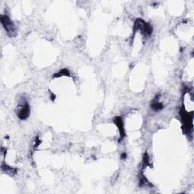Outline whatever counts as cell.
<instances>
[{
	"instance_id": "6da1fadb",
	"label": "cell",
	"mask_w": 194,
	"mask_h": 194,
	"mask_svg": "<svg viewBox=\"0 0 194 194\" xmlns=\"http://www.w3.org/2000/svg\"><path fill=\"white\" fill-rule=\"evenodd\" d=\"M0 20H1L2 26H3L4 29L6 31L7 34L10 37H15L17 34V29H16V27L14 23L12 22L9 16L2 15L0 16Z\"/></svg>"
},
{
	"instance_id": "7a4b0ae2",
	"label": "cell",
	"mask_w": 194,
	"mask_h": 194,
	"mask_svg": "<svg viewBox=\"0 0 194 194\" xmlns=\"http://www.w3.org/2000/svg\"><path fill=\"white\" fill-rule=\"evenodd\" d=\"M30 112H31V108L28 102L26 100H22L17 106V117L21 120H26L29 117Z\"/></svg>"
},
{
	"instance_id": "3957f363",
	"label": "cell",
	"mask_w": 194,
	"mask_h": 194,
	"mask_svg": "<svg viewBox=\"0 0 194 194\" xmlns=\"http://www.w3.org/2000/svg\"><path fill=\"white\" fill-rule=\"evenodd\" d=\"M114 122L115 124L117 125L118 128L119 130V133H120V140H122V139L125 136V132H124V125H123V120L121 117H116L114 119Z\"/></svg>"
},
{
	"instance_id": "277c9868",
	"label": "cell",
	"mask_w": 194,
	"mask_h": 194,
	"mask_svg": "<svg viewBox=\"0 0 194 194\" xmlns=\"http://www.w3.org/2000/svg\"><path fill=\"white\" fill-rule=\"evenodd\" d=\"M2 170L4 172H5V173L8 174H9V175L11 176H14L17 174V170H16V169H13V168L9 166V165H7L5 163H2Z\"/></svg>"
},
{
	"instance_id": "5b68a950",
	"label": "cell",
	"mask_w": 194,
	"mask_h": 194,
	"mask_svg": "<svg viewBox=\"0 0 194 194\" xmlns=\"http://www.w3.org/2000/svg\"><path fill=\"white\" fill-rule=\"evenodd\" d=\"M163 107H164L163 105H162L161 102H159L158 101V99H157V97L153 100V102H152V104H151V108H153L154 111H155V112H158V111H160V110L162 109Z\"/></svg>"
},
{
	"instance_id": "8992f818",
	"label": "cell",
	"mask_w": 194,
	"mask_h": 194,
	"mask_svg": "<svg viewBox=\"0 0 194 194\" xmlns=\"http://www.w3.org/2000/svg\"><path fill=\"white\" fill-rule=\"evenodd\" d=\"M62 75H68V76H70V73H69L68 70H67V69H62V70H60L59 73H57L56 74H54L53 77H59L60 76H62Z\"/></svg>"
},
{
	"instance_id": "52a82bcc",
	"label": "cell",
	"mask_w": 194,
	"mask_h": 194,
	"mask_svg": "<svg viewBox=\"0 0 194 194\" xmlns=\"http://www.w3.org/2000/svg\"><path fill=\"white\" fill-rule=\"evenodd\" d=\"M41 143V140H40V139L38 137H36V140H35V144H34V148H37L38 146Z\"/></svg>"
},
{
	"instance_id": "ba28073f",
	"label": "cell",
	"mask_w": 194,
	"mask_h": 194,
	"mask_svg": "<svg viewBox=\"0 0 194 194\" xmlns=\"http://www.w3.org/2000/svg\"><path fill=\"white\" fill-rule=\"evenodd\" d=\"M121 158L122 159H124V158H127V155H126V153H123V154L121 155Z\"/></svg>"
},
{
	"instance_id": "9c48e42d",
	"label": "cell",
	"mask_w": 194,
	"mask_h": 194,
	"mask_svg": "<svg viewBox=\"0 0 194 194\" xmlns=\"http://www.w3.org/2000/svg\"><path fill=\"white\" fill-rule=\"evenodd\" d=\"M52 101H54V100H55V95H54L53 93H52Z\"/></svg>"
}]
</instances>
